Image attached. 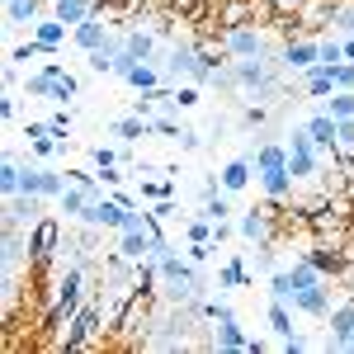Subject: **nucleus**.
I'll return each mask as SVG.
<instances>
[{
  "instance_id": "obj_18",
  "label": "nucleus",
  "mask_w": 354,
  "mask_h": 354,
  "mask_svg": "<svg viewBox=\"0 0 354 354\" xmlns=\"http://www.w3.org/2000/svg\"><path fill=\"white\" fill-rule=\"evenodd\" d=\"M218 293H236V288H250V270H245V260L241 255H232L227 265H218Z\"/></svg>"
},
{
  "instance_id": "obj_37",
  "label": "nucleus",
  "mask_w": 354,
  "mask_h": 354,
  "mask_svg": "<svg viewBox=\"0 0 354 354\" xmlns=\"http://www.w3.org/2000/svg\"><path fill=\"white\" fill-rule=\"evenodd\" d=\"M151 133H161V137H170V142H180V133H185V128H180L170 113H156V118H151Z\"/></svg>"
},
{
  "instance_id": "obj_51",
  "label": "nucleus",
  "mask_w": 354,
  "mask_h": 354,
  "mask_svg": "<svg viewBox=\"0 0 354 354\" xmlns=\"http://www.w3.org/2000/svg\"><path fill=\"white\" fill-rule=\"evenodd\" d=\"M345 350H350V354H354V335H350V340H345Z\"/></svg>"
},
{
  "instance_id": "obj_6",
  "label": "nucleus",
  "mask_w": 354,
  "mask_h": 354,
  "mask_svg": "<svg viewBox=\"0 0 354 354\" xmlns=\"http://www.w3.org/2000/svg\"><path fill=\"white\" fill-rule=\"evenodd\" d=\"M123 218H128V208H123L113 194H100V198L81 213L85 227H109V232H123Z\"/></svg>"
},
{
  "instance_id": "obj_26",
  "label": "nucleus",
  "mask_w": 354,
  "mask_h": 354,
  "mask_svg": "<svg viewBox=\"0 0 354 354\" xmlns=\"http://www.w3.org/2000/svg\"><path fill=\"white\" fill-rule=\"evenodd\" d=\"M118 81L133 85V90H156V85H161V71H156V62H133Z\"/></svg>"
},
{
  "instance_id": "obj_2",
  "label": "nucleus",
  "mask_w": 354,
  "mask_h": 354,
  "mask_svg": "<svg viewBox=\"0 0 354 354\" xmlns=\"http://www.w3.org/2000/svg\"><path fill=\"white\" fill-rule=\"evenodd\" d=\"M322 156H326V151L312 142L307 128H293V133H288V170H293V180H298V185L322 175Z\"/></svg>"
},
{
  "instance_id": "obj_17",
  "label": "nucleus",
  "mask_w": 354,
  "mask_h": 354,
  "mask_svg": "<svg viewBox=\"0 0 354 354\" xmlns=\"http://www.w3.org/2000/svg\"><path fill=\"white\" fill-rule=\"evenodd\" d=\"M43 19V0H5V24L10 28H33Z\"/></svg>"
},
{
  "instance_id": "obj_21",
  "label": "nucleus",
  "mask_w": 354,
  "mask_h": 354,
  "mask_svg": "<svg viewBox=\"0 0 354 354\" xmlns=\"http://www.w3.org/2000/svg\"><path fill=\"white\" fill-rule=\"evenodd\" d=\"M57 76H62V66L48 62L43 71H33V76L24 81V95H28V100H53V95H57Z\"/></svg>"
},
{
  "instance_id": "obj_38",
  "label": "nucleus",
  "mask_w": 354,
  "mask_h": 354,
  "mask_svg": "<svg viewBox=\"0 0 354 354\" xmlns=\"http://www.w3.org/2000/svg\"><path fill=\"white\" fill-rule=\"evenodd\" d=\"M185 236H189V241H213V222L208 218H189L185 222Z\"/></svg>"
},
{
  "instance_id": "obj_22",
  "label": "nucleus",
  "mask_w": 354,
  "mask_h": 354,
  "mask_svg": "<svg viewBox=\"0 0 354 354\" xmlns=\"http://www.w3.org/2000/svg\"><path fill=\"white\" fill-rule=\"evenodd\" d=\"M213 345L227 350V354H236V350H250V335L241 330L236 317H227V322H218V330H213Z\"/></svg>"
},
{
  "instance_id": "obj_34",
  "label": "nucleus",
  "mask_w": 354,
  "mask_h": 354,
  "mask_svg": "<svg viewBox=\"0 0 354 354\" xmlns=\"http://www.w3.org/2000/svg\"><path fill=\"white\" fill-rule=\"evenodd\" d=\"M203 317L208 322H227V317H236V307L227 302V293H218V298H203Z\"/></svg>"
},
{
  "instance_id": "obj_39",
  "label": "nucleus",
  "mask_w": 354,
  "mask_h": 354,
  "mask_svg": "<svg viewBox=\"0 0 354 354\" xmlns=\"http://www.w3.org/2000/svg\"><path fill=\"white\" fill-rule=\"evenodd\" d=\"M322 62H326V66H340V62H345V43H335V38H322Z\"/></svg>"
},
{
  "instance_id": "obj_5",
  "label": "nucleus",
  "mask_w": 354,
  "mask_h": 354,
  "mask_svg": "<svg viewBox=\"0 0 354 354\" xmlns=\"http://www.w3.org/2000/svg\"><path fill=\"white\" fill-rule=\"evenodd\" d=\"M48 203L53 198H43V194H10L5 198V227H33L48 213Z\"/></svg>"
},
{
  "instance_id": "obj_10",
  "label": "nucleus",
  "mask_w": 354,
  "mask_h": 354,
  "mask_svg": "<svg viewBox=\"0 0 354 354\" xmlns=\"http://www.w3.org/2000/svg\"><path fill=\"white\" fill-rule=\"evenodd\" d=\"M109 33H113V28H109V19H104V15H90L85 24L71 28V43H76V48L90 57L95 48H104V43H109Z\"/></svg>"
},
{
  "instance_id": "obj_15",
  "label": "nucleus",
  "mask_w": 354,
  "mask_h": 354,
  "mask_svg": "<svg viewBox=\"0 0 354 354\" xmlns=\"http://www.w3.org/2000/svg\"><path fill=\"white\" fill-rule=\"evenodd\" d=\"M302 90H307L312 100H330V95H335V66H326V62L307 66V71H302Z\"/></svg>"
},
{
  "instance_id": "obj_48",
  "label": "nucleus",
  "mask_w": 354,
  "mask_h": 354,
  "mask_svg": "<svg viewBox=\"0 0 354 354\" xmlns=\"http://www.w3.org/2000/svg\"><path fill=\"white\" fill-rule=\"evenodd\" d=\"M113 194V198H118V203H123V208H137V198H133V194H128V189H123V185H118V189H109Z\"/></svg>"
},
{
  "instance_id": "obj_40",
  "label": "nucleus",
  "mask_w": 354,
  "mask_h": 354,
  "mask_svg": "<svg viewBox=\"0 0 354 354\" xmlns=\"http://www.w3.org/2000/svg\"><path fill=\"white\" fill-rule=\"evenodd\" d=\"M161 222H180V203H175V194L170 198H156V208H151Z\"/></svg>"
},
{
  "instance_id": "obj_50",
  "label": "nucleus",
  "mask_w": 354,
  "mask_h": 354,
  "mask_svg": "<svg viewBox=\"0 0 354 354\" xmlns=\"http://www.w3.org/2000/svg\"><path fill=\"white\" fill-rule=\"evenodd\" d=\"M340 43H345V62H354V33H350V38H340Z\"/></svg>"
},
{
  "instance_id": "obj_8",
  "label": "nucleus",
  "mask_w": 354,
  "mask_h": 354,
  "mask_svg": "<svg viewBox=\"0 0 354 354\" xmlns=\"http://www.w3.org/2000/svg\"><path fill=\"white\" fill-rule=\"evenodd\" d=\"M222 48H227L232 57H265V53H270V43H265V38H260L250 24L227 28V33H222Z\"/></svg>"
},
{
  "instance_id": "obj_47",
  "label": "nucleus",
  "mask_w": 354,
  "mask_h": 354,
  "mask_svg": "<svg viewBox=\"0 0 354 354\" xmlns=\"http://www.w3.org/2000/svg\"><path fill=\"white\" fill-rule=\"evenodd\" d=\"M15 113H19V100H15V95H10V90H5V100H0V118H5V123H10V118H15Z\"/></svg>"
},
{
  "instance_id": "obj_1",
  "label": "nucleus",
  "mask_w": 354,
  "mask_h": 354,
  "mask_svg": "<svg viewBox=\"0 0 354 354\" xmlns=\"http://www.w3.org/2000/svg\"><path fill=\"white\" fill-rule=\"evenodd\" d=\"M100 335H104V302L100 298H85V307L66 322L62 330V340H57V350H100Z\"/></svg>"
},
{
  "instance_id": "obj_35",
  "label": "nucleus",
  "mask_w": 354,
  "mask_h": 354,
  "mask_svg": "<svg viewBox=\"0 0 354 354\" xmlns=\"http://www.w3.org/2000/svg\"><path fill=\"white\" fill-rule=\"evenodd\" d=\"M255 270H265V274H274V270H279V255H274V241H260V245H255Z\"/></svg>"
},
{
  "instance_id": "obj_7",
  "label": "nucleus",
  "mask_w": 354,
  "mask_h": 354,
  "mask_svg": "<svg viewBox=\"0 0 354 354\" xmlns=\"http://www.w3.org/2000/svg\"><path fill=\"white\" fill-rule=\"evenodd\" d=\"M354 335V293L345 302H335L326 317V350H345V340Z\"/></svg>"
},
{
  "instance_id": "obj_20",
  "label": "nucleus",
  "mask_w": 354,
  "mask_h": 354,
  "mask_svg": "<svg viewBox=\"0 0 354 354\" xmlns=\"http://www.w3.org/2000/svg\"><path fill=\"white\" fill-rule=\"evenodd\" d=\"M48 15H57L62 24H85L90 15H95V0H48Z\"/></svg>"
},
{
  "instance_id": "obj_44",
  "label": "nucleus",
  "mask_w": 354,
  "mask_h": 354,
  "mask_svg": "<svg viewBox=\"0 0 354 354\" xmlns=\"http://www.w3.org/2000/svg\"><path fill=\"white\" fill-rule=\"evenodd\" d=\"M100 180H104V189H118V185H123V170H118V165H104Z\"/></svg>"
},
{
  "instance_id": "obj_46",
  "label": "nucleus",
  "mask_w": 354,
  "mask_h": 354,
  "mask_svg": "<svg viewBox=\"0 0 354 354\" xmlns=\"http://www.w3.org/2000/svg\"><path fill=\"white\" fill-rule=\"evenodd\" d=\"M340 147L354 151V118H340Z\"/></svg>"
},
{
  "instance_id": "obj_42",
  "label": "nucleus",
  "mask_w": 354,
  "mask_h": 354,
  "mask_svg": "<svg viewBox=\"0 0 354 354\" xmlns=\"http://www.w3.org/2000/svg\"><path fill=\"white\" fill-rule=\"evenodd\" d=\"M335 90H354V62H340L335 66Z\"/></svg>"
},
{
  "instance_id": "obj_4",
  "label": "nucleus",
  "mask_w": 354,
  "mask_h": 354,
  "mask_svg": "<svg viewBox=\"0 0 354 354\" xmlns=\"http://www.w3.org/2000/svg\"><path fill=\"white\" fill-rule=\"evenodd\" d=\"M62 250V227H57V218H43L28 227V265H53V255Z\"/></svg>"
},
{
  "instance_id": "obj_14",
  "label": "nucleus",
  "mask_w": 354,
  "mask_h": 354,
  "mask_svg": "<svg viewBox=\"0 0 354 354\" xmlns=\"http://www.w3.org/2000/svg\"><path fill=\"white\" fill-rule=\"evenodd\" d=\"M156 241H161V232H151V227H137V232H118V250H123L128 260H151Z\"/></svg>"
},
{
  "instance_id": "obj_24",
  "label": "nucleus",
  "mask_w": 354,
  "mask_h": 354,
  "mask_svg": "<svg viewBox=\"0 0 354 354\" xmlns=\"http://www.w3.org/2000/svg\"><path fill=\"white\" fill-rule=\"evenodd\" d=\"M265 326H270L279 340H293V335H298V330H293V307L279 302V298H270V307H265Z\"/></svg>"
},
{
  "instance_id": "obj_9",
  "label": "nucleus",
  "mask_w": 354,
  "mask_h": 354,
  "mask_svg": "<svg viewBox=\"0 0 354 354\" xmlns=\"http://www.w3.org/2000/svg\"><path fill=\"white\" fill-rule=\"evenodd\" d=\"M274 213L270 208H250V213H241L236 218V236L241 241H250V245H260V241H274Z\"/></svg>"
},
{
  "instance_id": "obj_49",
  "label": "nucleus",
  "mask_w": 354,
  "mask_h": 354,
  "mask_svg": "<svg viewBox=\"0 0 354 354\" xmlns=\"http://www.w3.org/2000/svg\"><path fill=\"white\" fill-rule=\"evenodd\" d=\"M283 350H288V354H298V350H307V335H293V340H283Z\"/></svg>"
},
{
  "instance_id": "obj_32",
  "label": "nucleus",
  "mask_w": 354,
  "mask_h": 354,
  "mask_svg": "<svg viewBox=\"0 0 354 354\" xmlns=\"http://www.w3.org/2000/svg\"><path fill=\"white\" fill-rule=\"evenodd\" d=\"M293 293H298V288H293V274H288V270H274L270 274V298L293 302Z\"/></svg>"
},
{
  "instance_id": "obj_11",
  "label": "nucleus",
  "mask_w": 354,
  "mask_h": 354,
  "mask_svg": "<svg viewBox=\"0 0 354 354\" xmlns=\"http://www.w3.org/2000/svg\"><path fill=\"white\" fill-rule=\"evenodd\" d=\"M302 128L312 133V142H317V147H322L326 156H335V151H340V118H330L326 109H322V113H312V118H307Z\"/></svg>"
},
{
  "instance_id": "obj_30",
  "label": "nucleus",
  "mask_w": 354,
  "mask_h": 354,
  "mask_svg": "<svg viewBox=\"0 0 354 354\" xmlns=\"http://www.w3.org/2000/svg\"><path fill=\"white\" fill-rule=\"evenodd\" d=\"M57 48H48L43 38H28V43H19V48H10V62L19 66V62H33V57H53Z\"/></svg>"
},
{
  "instance_id": "obj_13",
  "label": "nucleus",
  "mask_w": 354,
  "mask_h": 354,
  "mask_svg": "<svg viewBox=\"0 0 354 354\" xmlns=\"http://www.w3.org/2000/svg\"><path fill=\"white\" fill-rule=\"evenodd\" d=\"M288 307H293V312H302V317H322V322H326L335 302H330V288H326V283H312V288H302Z\"/></svg>"
},
{
  "instance_id": "obj_28",
  "label": "nucleus",
  "mask_w": 354,
  "mask_h": 354,
  "mask_svg": "<svg viewBox=\"0 0 354 354\" xmlns=\"http://www.w3.org/2000/svg\"><path fill=\"white\" fill-rule=\"evenodd\" d=\"M28 33H33V38H43L48 48H62V43H66V33H71V24H62L57 15H48V19H38V24L28 28Z\"/></svg>"
},
{
  "instance_id": "obj_29",
  "label": "nucleus",
  "mask_w": 354,
  "mask_h": 354,
  "mask_svg": "<svg viewBox=\"0 0 354 354\" xmlns=\"http://www.w3.org/2000/svg\"><path fill=\"white\" fill-rule=\"evenodd\" d=\"M24 170H28V165H19L15 156H5V165H0V189H5V198L24 189Z\"/></svg>"
},
{
  "instance_id": "obj_12",
  "label": "nucleus",
  "mask_w": 354,
  "mask_h": 354,
  "mask_svg": "<svg viewBox=\"0 0 354 354\" xmlns=\"http://www.w3.org/2000/svg\"><path fill=\"white\" fill-rule=\"evenodd\" d=\"M279 57H283V66H288V71H307V66H317V62H322V43H312V38H288Z\"/></svg>"
},
{
  "instance_id": "obj_25",
  "label": "nucleus",
  "mask_w": 354,
  "mask_h": 354,
  "mask_svg": "<svg viewBox=\"0 0 354 354\" xmlns=\"http://www.w3.org/2000/svg\"><path fill=\"white\" fill-rule=\"evenodd\" d=\"M250 161H255V175L288 165V142H283V147H279V142H260V151H250Z\"/></svg>"
},
{
  "instance_id": "obj_36",
  "label": "nucleus",
  "mask_w": 354,
  "mask_h": 354,
  "mask_svg": "<svg viewBox=\"0 0 354 354\" xmlns=\"http://www.w3.org/2000/svg\"><path fill=\"white\" fill-rule=\"evenodd\" d=\"M302 0H270V19H298Z\"/></svg>"
},
{
  "instance_id": "obj_31",
  "label": "nucleus",
  "mask_w": 354,
  "mask_h": 354,
  "mask_svg": "<svg viewBox=\"0 0 354 354\" xmlns=\"http://www.w3.org/2000/svg\"><path fill=\"white\" fill-rule=\"evenodd\" d=\"M90 161H95V170H104V165H128L133 156L118 151V147H90Z\"/></svg>"
},
{
  "instance_id": "obj_27",
  "label": "nucleus",
  "mask_w": 354,
  "mask_h": 354,
  "mask_svg": "<svg viewBox=\"0 0 354 354\" xmlns=\"http://www.w3.org/2000/svg\"><path fill=\"white\" fill-rule=\"evenodd\" d=\"M109 128H113V137H123V142H142V137H151V118H142V113H123V118H113Z\"/></svg>"
},
{
  "instance_id": "obj_19",
  "label": "nucleus",
  "mask_w": 354,
  "mask_h": 354,
  "mask_svg": "<svg viewBox=\"0 0 354 354\" xmlns=\"http://www.w3.org/2000/svg\"><path fill=\"white\" fill-rule=\"evenodd\" d=\"M95 198H100V194L85 189V185H66V189H62V198H57V213H66V218L81 222V213L90 208V203H95Z\"/></svg>"
},
{
  "instance_id": "obj_16",
  "label": "nucleus",
  "mask_w": 354,
  "mask_h": 354,
  "mask_svg": "<svg viewBox=\"0 0 354 354\" xmlns=\"http://www.w3.org/2000/svg\"><path fill=\"white\" fill-rule=\"evenodd\" d=\"M222 189L227 194H241L245 185H250V180H255V161H250V156H232V161L222 165Z\"/></svg>"
},
{
  "instance_id": "obj_45",
  "label": "nucleus",
  "mask_w": 354,
  "mask_h": 354,
  "mask_svg": "<svg viewBox=\"0 0 354 354\" xmlns=\"http://www.w3.org/2000/svg\"><path fill=\"white\" fill-rule=\"evenodd\" d=\"M198 147H203V137L194 133V128H185V133H180V151H198Z\"/></svg>"
},
{
  "instance_id": "obj_33",
  "label": "nucleus",
  "mask_w": 354,
  "mask_h": 354,
  "mask_svg": "<svg viewBox=\"0 0 354 354\" xmlns=\"http://www.w3.org/2000/svg\"><path fill=\"white\" fill-rule=\"evenodd\" d=\"M326 113L330 118H354V90H335L326 100Z\"/></svg>"
},
{
  "instance_id": "obj_23",
  "label": "nucleus",
  "mask_w": 354,
  "mask_h": 354,
  "mask_svg": "<svg viewBox=\"0 0 354 354\" xmlns=\"http://www.w3.org/2000/svg\"><path fill=\"white\" fill-rule=\"evenodd\" d=\"M255 180H260L265 198H274V203H279V198H288V194H293V185H298L288 165H279V170H265V175H255Z\"/></svg>"
},
{
  "instance_id": "obj_3",
  "label": "nucleus",
  "mask_w": 354,
  "mask_h": 354,
  "mask_svg": "<svg viewBox=\"0 0 354 354\" xmlns=\"http://www.w3.org/2000/svg\"><path fill=\"white\" fill-rule=\"evenodd\" d=\"M53 307L71 322L76 312L85 307V260H71L66 270L57 274V288H53Z\"/></svg>"
},
{
  "instance_id": "obj_43",
  "label": "nucleus",
  "mask_w": 354,
  "mask_h": 354,
  "mask_svg": "<svg viewBox=\"0 0 354 354\" xmlns=\"http://www.w3.org/2000/svg\"><path fill=\"white\" fill-rule=\"evenodd\" d=\"M48 133H53V123H38V118H28V123H24V137H28V142H38V137H48Z\"/></svg>"
},
{
  "instance_id": "obj_41",
  "label": "nucleus",
  "mask_w": 354,
  "mask_h": 354,
  "mask_svg": "<svg viewBox=\"0 0 354 354\" xmlns=\"http://www.w3.org/2000/svg\"><path fill=\"white\" fill-rule=\"evenodd\" d=\"M48 123H53V133H57V137H66V133H71V113H66V104H57V113L48 118Z\"/></svg>"
}]
</instances>
